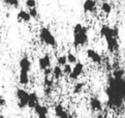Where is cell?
Instances as JSON below:
<instances>
[{
    "label": "cell",
    "instance_id": "14",
    "mask_svg": "<svg viewBox=\"0 0 125 118\" xmlns=\"http://www.w3.org/2000/svg\"><path fill=\"white\" fill-rule=\"evenodd\" d=\"M19 82L21 85L27 86L30 82V77H29V72L25 71H21L20 70V75H19Z\"/></svg>",
    "mask_w": 125,
    "mask_h": 118
},
{
    "label": "cell",
    "instance_id": "35",
    "mask_svg": "<svg viewBox=\"0 0 125 118\" xmlns=\"http://www.w3.org/2000/svg\"><path fill=\"white\" fill-rule=\"evenodd\" d=\"M95 1H98V0H95Z\"/></svg>",
    "mask_w": 125,
    "mask_h": 118
},
{
    "label": "cell",
    "instance_id": "29",
    "mask_svg": "<svg viewBox=\"0 0 125 118\" xmlns=\"http://www.w3.org/2000/svg\"><path fill=\"white\" fill-rule=\"evenodd\" d=\"M43 76H53L52 75V71H53V69L52 67H48V69L43 70Z\"/></svg>",
    "mask_w": 125,
    "mask_h": 118
},
{
    "label": "cell",
    "instance_id": "13",
    "mask_svg": "<svg viewBox=\"0 0 125 118\" xmlns=\"http://www.w3.org/2000/svg\"><path fill=\"white\" fill-rule=\"evenodd\" d=\"M17 19H18V21H20V22H25V23H29L32 18H31L29 12L24 11V10H21L19 12L17 13Z\"/></svg>",
    "mask_w": 125,
    "mask_h": 118
},
{
    "label": "cell",
    "instance_id": "10",
    "mask_svg": "<svg viewBox=\"0 0 125 118\" xmlns=\"http://www.w3.org/2000/svg\"><path fill=\"white\" fill-rule=\"evenodd\" d=\"M19 66H20V70L21 71H28L29 72L31 71V67H32V62H31V60H30V59L27 56H25V57L20 59Z\"/></svg>",
    "mask_w": 125,
    "mask_h": 118
},
{
    "label": "cell",
    "instance_id": "11",
    "mask_svg": "<svg viewBox=\"0 0 125 118\" xmlns=\"http://www.w3.org/2000/svg\"><path fill=\"white\" fill-rule=\"evenodd\" d=\"M96 2L95 0H85L83 3V10L85 12H96Z\"/></svg>",
    "mask_w": 125,
    "mask_h": 118
},
{
    "label": "cell",
    "instance_id": "30",
    "mask_svg": "<svg viewBox=\"0 0 125 118\" xmlns=\"http://www.w3.org/2000/svg\"><path fill=\"white\" fill-rule=\"evenodd\" d=\"M5 106H6V99L2 96H0V108H3Z\"/></svg>",
    "mask_w": 125,
    "mask_h": 118
},
{
    "label": "cell",
    "instance_id": "21",
    "mask_svg": "<svg viewBox=\"0 0 125 118\" xmlns=\"http://www.w3.org/2000/svg\"><path fill=\"white\" fill-rule=\"evenodd\" d=\"M125 76V71L122 69H116L113 72V77L116 79H124Z\"/></svg>",
    "mask_w": 125,
    "mask_h": 118
},
{
    "label": "cell",
    "instance_id": "26",
    "mask_svg": "<svg viewBox=\"0 0 125 118\" xmlns=\"http://www.w3.org/2000/svg\"><path fill=\"white\" fill-rule=\"evenodd\" d=\"M29 13H30V16H31L32 19H37V17H38V11H37L36 6L29 8Z\"/></svg>",
    "mask_w": 125,
    "mask_h": 118
},
{
    "label": "cell",
    "instance_id": "6",
    "mask_svg": "<svg viewBox=\"0 0 125 118\" xmlns=\"http://www.w3.org/2000/svg\"><path fill=\"white\" fill-rule=\"evenodd\" d=\"M89 106H90L91 110L94 112H102V110H104L101 101L97 97H91L90 101H89Z\"/></svg>",
    "mask_w": 125,
    "mask_h": 118
},
{
    "label": "cell",
    "instance_id": "31",
    "mask_svg": "<svg viewBox=\"0 0 125 118\" xmlns=\"http://www.w3.org/2000/svg\"><path fill=\"white\" fill-rule=\"evenodd\" d=\"M96 118H106V116H105L104 114H102V113L100 112V113H99V114H98V115H97V117H96Z\"/></svg>",
    "mask_w": 125,
    "mask_h": 118
},
{
    "label": "cell",
    "instance_id": "9",
    "mask_svg": "<svg viewBox=\"0 0 125 118\" xmlns=\"http://www.w3.org/2000/svg\"><path fill=\"white\" fill-rule=\"evenodd\" d=\"M54 112H55V115H56L57 118H70L69 113L64 110V108L61 104H57V105H55Z\"/></svg>",
    "mask_w": 125,
    "mask_h": 118
},
{
    "label": "cell",
    "instance_id": "7",
    "mask_svg": "<svg viewBox=\"0 0 125 118\" xmlns=\"http://www.w3.org/2000/svg\"><path fill=\"white\" fill-rule=\"evenodd\" d=\"M51 64H52V60H51L50 55H48V54L42 56L38 59V69L41 71L46 70L48 67H51Z\"/></svg>",
    "mask_w": 125,
    "mask_h": 118
},
{
    "label": "cell",
    "instance_id": "12",
    "mask_svg": "<svg viewBox=\"0 0 125 118\" xmlns=\"http://www.w3.org/2000/svg\"><path fill=\"white\" fill-rule=\"evenodd\" d=\"M38 104V95L35 91L32 92H29L28 95V105L27 107L30 109H34V107Z\"/></svg>",
    "mask_w": 125,
    "mask_h": 118
},
{
    "label": "cell",
    "instance_id": "3",
    "mask_svg": "<svg viewBox=\"0 0 125 118\" xmlns=\"http://www.w3.org/2000/svg\"><path fill=\"white\" fill-rule=\"evenodd\" d=\"M100 34L104 37H119V29L117 27H110L109 25H102L100 27Z\"/></svg>",
    "mask_w": 125,
    "mask_h": 118
},
{
    "label": "cell",
    "instance_id": "27",
    "mask_svg": "<svg viewBox=\"0 0 125 118\" xmlns=\"http://www.w3.org/2000/svg\"><path fill=\"white\" fill-rule=\"evenodd\" d=\"M25 5H26V7H28V8L35 7L36 6V0H26Z\"/></svg>",
    "mask_w": 125,
    "mask_h": 118
},
{
    "label": "cell",
    "instance_id": "8",
    "mask_svg": "<svg viewBox=\"0 0 125 118\" xmlns=\"http://www.w3.org/2000/svg\"><path fill=\"white\" fill-rule=\"evenodd\" d=\"M86 55L92 62H94V63H100L102 60V57L100 56V54L97 51H95L94 49H87Z\"/></svg>",
    "mask_w": 125,
    "mask_h": 118
},
{
    "label": "cell",
    "instance_id": "34",
    "mask_svg": "<svg viewBox=\"0 0 125 118\" xmlns=\"http://www.w3.org/2000/svg\"><path fill=\"white\" fill-rule=\"evenodd\" d=\"M1 37H2V36H1V33H0V40H1Z\"/></svg>",
    "mask_w": 125,
    "mask_h": 118
},
{
    "label": "cell",
    "instance_id": "16",
    "mask_svg": "<svg viewBox=\"0 0 125 118\" xmlns=\"http://www.w3.org/2000/svg\"><path fill=\"white\" fill-rule=\"evenodd\" d=\"M34 112L36 115H41V114H49V109L47 106L41 105V104H37L36 106L34 107Z\"/></svg>",
    "mask_w": 125,
    "mask_h": 118
},
{
    "label": "cell",
    "instance_id": "15",
    "mask_svg": "<svg viewBox=\"0 0 125 118\" xmlns=\"http://www.w3.org/2000/svg\"><path fill=\"white\" fill-rule=\"evenodd\" d=\"M52 75L54 77L55 80H60L62 77H63V71H62V67L60 65H55L53 67V71H52Z\"/></svg>",
    "mask_w": 125,
    "mask_h": 118
},
{
    "label": "cell",
    "instance_id": "32",
    "mask_svg": "<svg viewBox=\"0 0 125 118\" xmlns=\"http://www.w3.org/2000/svg\"><path fill=\"white\" fill-rule=\"evenodd\" d=\"M38 118H49L48 114H41V115H37Z\"/></svg>",
    "mask_w": 125,
    "mask_h": 118
},
{
    "label": "cell",
    "instance_id": "20",
    "mask_svg": "<svg viewBox=\"0 0 125 118\" xmlns=\"http://www.w3.org/2000/svg\"><path fill=\"white\" fill-rule=\"evenodd\" d=\"M100 10H101L102 12H104L105 15H110V13L112 12V5H111V3L104 2L101 4V6H100Z\"/></svg>",
    "mask_w": 125,
    "mask_h": 118
},
{
    "label": "cell",
    "instance_id": "36",
    "mask_svg": "<svg viewBox=\"0 0 125 118\" xmlns=\"http://www.w3.org/2000/svg\"><path fill=\"white\" fill-rule=\"evenodd\" d=\"M124 112H125V109H124Z\"/></svg>",
    "mask_w": 125,
    "mask_h": 118
},
{
    "label": "cell",
    "instance_id": "1",
    "mask_svg": "<svg viewBox=\"0 0 125 118\" xmlns=\"http://www.w3.org/2000/svg\"><path fill=\"white\" fill-rule=\"evenodd\" d=\"M38 36H39L41 42L43 43V44H46L47 46H50V47H53V48L57 47L56 37L54 36V34L50 31V29L47 28V27H42V28L39 29Z\"/></svg>",
    "mask_w": 125,
    "mask_h": 118
},
{
    "label": "cell",
    "instance_id": "18",
    "mask_svg": "<svg viewBox=\"0 0 125 118\" xmlns=\"http://www.w3.org/2000/svg\"><path fill=\"white\" fill-rule=\"evenodd\" d=\"M54 77L53 76H44L43 78V86L44 87H53L55 84Z\"/></svg>",
    "mask_w": 125,
    "mask_h": 118
},
{
    "label": "cell",
    "instance_id": "33",
    "mask_svg": "<svg viewBox=\"0 0 125 118\" xmlns=\"http://www.w3.org/2000/svg\"><path fill=\"white\" fill-rule=\"evenodd\" d=\"M0 118H6L5 116H4L3 114H0Z\"/></svg>",
    "mask_w": 125,
    "mask_h": 118
},
{
    "label": "cell",
    "instance_id": "2",
    "mask_svg": "<svg viewBox=\"0 0 125 118\" xmlns=\"http://www.w3.org/2000/svg\"><path fill=\"white\" fill-rule=\"evenodd\" d=\"M73 46L77 47H83L85 45H87L88 40H89V36H88V27L83 26V28L78 31V32H73Z\"/></svg>",
    "mask_w": 125,
    "mask_h": 118
},
{
    "label": "cell",
    "instance_id": "19",
    "mask_svg": "<svg viewBox=\"0 0 125 118\" xmlns=\"http://www.w3.org/2000/svg\"><path fill=\"white\" fill-rule=\"evenodd\" d=\"M29 95V92L27 90H25L23 88H18L16 90V96L18 99H21V98H24V97H27Z\"/></svg>",
    "mask_w": 125,
    "mask_h": 118
},
{
    "label": "cell",
    "instance_id": "25",
    "mask_svg": "<svg viewBox=\"0 0 125 118\" xmlns=\"http://www.w3.org/2000/svg\"><path fill=\"white\" fill-rule=\"evenodd\" d=\"M62 71H63V74L66 75V76H69V74L73 71V67H71V64L70 63H66V64L63 65L62 67Z\"/></svg>",
    "mask_w": 125,
    "mask_h": 118
},
{
    "label": "cell",
    "instance_id": "23",
    "mask_svg": "<svg viewBox=\"0 0 125 118\" xmlns=\"http://www.w3.org/2000/svg\"><path fill=\"white\" fill-rule=\"evenodd\" d=\"M66 57H67V62L70 63V64H74V63L78 61L77 56H75L73 53H71V52H68L67 54H66Z\"/></svg>",
    "mask_w": 125,
    "mask_h": 118
},
{
    "label": "cell",
    "instance_id": "24",
    "mask_svg": "<svg viewBox=\"0 0 125 118\" xmlns=\"http://www.w3.org/2000/svg\"><path fill=\"white\" fill-rule=\"evenodd\" d=\"M4 3L8 6H11V7H19L20 5V0H4Z\"/></svg>",
    "mask_w": 125,
    "mask_h": 118
},
{
    "label": "cell",
    "instance_id": "5",
    "mask_svg": "<svg viewBox=\"0 0 125 118\" xmlns=\"http://www.w3.org/2000/svg\"><path fill=\"white\" fill-rule=\"evenodd\" d=\"M106 46H108V50L111 53H115L119 50V43H118V38L111 36V37H104Z\"/></svg>",
    "mask_w": 125,
    "mask_h": 118
},
{
    "label": "cell",
    "instance_id": "17",
    "mask_svg": "<svg viewBox=\"0 0 125 118\" xmlns=\"http://www.w3.org/2000/svg\"><path fill=\"white\" fill-rule=\"evenodd\" d=\"M85 87V83L84 82H77L73 85V94H80L82 93Z\"/></svg>",
    "mask_w": 125,
    "mask_h": 118
},
{
    "label": "cell",
    "instance_id": "4",
    "mask_svg": "<svg viewBox=\"0 0 125 118\" xmlns=\"http://www.w3.org/2000/svg\"><path fill=\"white\" fill-rule=\"evenodd\" d=\"M84 71V63L80 62V61H77L74 63V66L73 67V71H71V72L69 74V79L71 81H74V80H78L80 77H81V75L83 74Z\"/></svg>",
    "mask_w": 125,
    "mask_h": 118
},
{
    "label": "cell",
    "instance_id": "22",
    "mask_svg": "<svg viewBox=\"0 0 125 118\" xmlns=\"http://www.w3.org/2000/svg\"><path fill=\"white\" fill-rule=\"evenodd\" d=\"M56 61H57V64L58 65L63 66L64 64L67 63V57H66V55H59V56L57 57Z\"/></svg>",
    "mask_w": 125,
    "mask_h": 118
},
{
    "label": "cell",
    "instance_id": "28",
    "mask_svg": "<svg viewBox=\"0 0 125 118\" xmlns=\"http://www.w3.org/2000/svg\"><path fill=\"white\" fill-rule=\"evenodd\" d=\"M53 93V87H44L43 88V94L46 96H50Z\"/></svg>",
    "mask_w": 125,
    "mask_h": 118
}]
</instances>
